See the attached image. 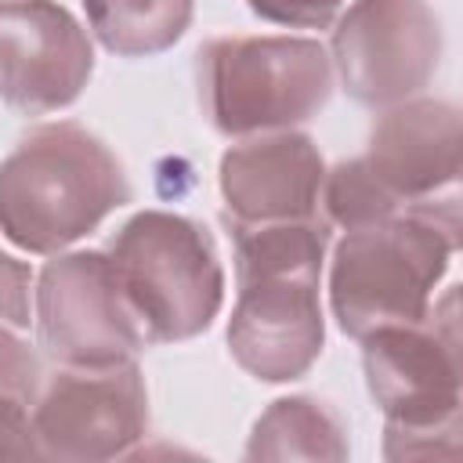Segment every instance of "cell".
Returning <instances> with one entry per match:
<instances>
[{"label": "cell", "instance_id": "obj_9", "mask_svg": "<svg viewBox=\"0 0 463 463\" xmlns=\"http://www.w3.org/2000/svg\"><path fill=\"white\" fill-rule=\"evenodd\" d=\"M326 318L318 271L239 275V300L228 322L232 358L257 380H297L322 354Z\"/></svg>", "mask_w": 463, "mask_h": 463}, {"label": "cell", "instance_id": "obj_4", "mask_svg": "<svg viewBox=\"0 0 463 463\" xmlns=\"http://www.w3.org/2000/svg\"><path fill=\"white\" fill-rule=\"evenodd\" d=\"M119 297L148 344L199 336L221 311L224 271L203 224L145 210L130 217L109 246Z\"/></svg>", "mask_w": 463, "mask_h": 463}, {"label": "cell", "instance_id": "obj_15", "mask_svg": "<svg viewBox=\"0 0 463 463\" xmlns=\"http://www.w3.org/2000/svg\"><path fill=\"white\" fill-rule=\"evenodd\" d=\"M40 383H43V373H40L36 351L0 326V391L33 405L40 394Z\"/></svg>", "mask_w": 463, "mask_h": 463}, {"label": "cell", "instance_id": "obj_1", "mask_svg": "<svg viewBox=\"0 0 463 463\" xmlns=\"http://www.w3.org/2000/svg\"><path fill=\"white\" fill-rule=\"evenodd\" d=\"M123 203L119 159L80 123H43L0 163V232L29 253H61Z\"/></svg>", "mask_w": 463, "mask_h": 463}, {"label": "cell", "instance_id": "obj_10", "mask_svg": "<svg viewBox=\"0 0 463 463\" xmlns=\"http://www.w3.org/2000/svg\"><path fill=\"white\" fill-rule=\"evenodd\" d=\"M94 69L83 25L54 0H0V98L25 112H54L80 98Z\"/></svg>", "mask_w": 463, "mask_h": 463}, {"label": "cell", "instance_id": "obj_5", "mask_svg": "<svg viewBox=\"0 0 463 463\" xmlns=\"http://www.w3.org/2000/svg\"><path fill=\"white\" fill-rule=\"evenodd\" d=\"M333 90V61L304 36H217L199 51V101L221 134H264L311 119Z\"/></svg>", "mask_w": 463, "mask_h": 463}, {"label": "cell", "instance_id": "obj_13", "mask_svg": "<svg viewBox=\"0 0 463 463\" xmlns=\"http://www.w3.org/2000/svg\"><path fill=\"white\" fill-rule=\"evenodd\" d=\"M347 427L318 398H279L253 423L246 459H344Z\"/></svg>", "mask_w": 463, "mask_h": 463}, {"label": "cell", "instance_id": "obj_7", "mask_svg": "<svg viewBox=\"0 0 463 463\" xmlns=\"http://www.w3.org/2000/svg\"><path fill=\"white\" fill-rule=\"evenodd\" d=\"M441 58L427 0H354L333 29V69L362 105L391 109L423 90Z\"/></svg>", "mask_w": 463, "mask_h": 463}, {"label": "cell", "instance_id": "obj_11", "mask_svg": "<svg viewBox=\"0 0 463 463\" xmlns=\"http://www.w3.org/2000/svg\"><path fill=\"white\" fill-rule=\"evenodd\" d=\"M459 112L449 101H398L373 134L358 166L394 210L459 199Z\"/></svg>", "mask_w": 463, "mask_h": 463}, {"label": "cell", "instance_id": "obj_16", "mask_svg": "<svg viewBox=\"0 0 463 463\" xmlns=\"http://www.w3.org/2000/svg\"><path fill=\"white\" fill-rule=\"evenodd\" d=\"M40 456L33 434V405L0 391V459H29Z\"/></svg>", "mask_w": 463, "mask_h": 463}, {"label": "cell", "instance_id": "obj_14", "mask_svg": "<svg viewBox=\"0 0 463 463\" xmlns=\"http://www.w3.org/2000/svg\"><path fill=\"white\" fill-rule=\"evenodd\" d=\"M94 36L123 58L159 54L192 22V0H83Z\"/></svg>", "mask_w": 463, "mask_h": 463}, {"label": "cell", "instance_id": "obj_12", "mask_svg": "<svg viewBox=\"0 0 463 463\" xmlns=\"http://www.w3.org/2000/svg\"><path fill=\"white\" fill-rule=\"evenodd\" d=\"M322 177L311 137L289 130L239 141L221 156V195L235 224L318 217Z\"/></svg>", "mask_w": 463, "mask_h": 463}, {"label": "cell", "instance_id": "obj_2", "mask_svg": "<svg viewBox=\"0 0 463 463\" xmlns=\"http://www.w3.org/2000/svg\"><path fill=\"white\" fill-rule=\"evenodd\" d=\"M456 246L459 199L347 228L329 271V300L340 329L362 340L373 329L423 318Z\"/></svg>", "mask_w": 463, "mask_h": 463}, {"label": "cell", "instance_id": "obj_6", "mask_svg": "<svg viewBox=\"0 0 463 463\" xmlns=\"http://www.w3.org/2000/svg\"><path fill=\"white\" fill-rule=\"evenodd\" d=\"M148 430V391L134 362L61 365L33 402L36 449L47 459L127 456Z\"/></svg>", "mask_w": 463, "mask_h": 463}, {"label": "cell", "instance_id": "obj_17", "mask_svg": "<svg viewBox=\"0 0 463 463\" xmlns=\"http://www.w3.org/2000/svg\"><path fill=\"white\" fill-rule=\"evenodd\" d=\"M246 4L253 7V14L268 22L293 25V29H322L333 22L344 0H246Z\"/></svg>", "mask_w": 463, "mask_h": 463}, {"label": "cell", "instance_id": "obj_3", "mask_svg": "<svg viewBox=\"0 0 463 463\" xmlns=\"http://www.w3.org/2000/svg\"><path fill=\"white\" fill-rule=\"evenodd\" d=\"M459 297L449 289L423 318L362 336V365L373 402L387 416L383 456H459Z\"/></svg>", "mask_w": 463, "mask_h": 463}, {"label": "cell", "instance_id": "obj_8", "mask_svg": "<svg viewBox=\"0 0 463 463\" xmlns=\"http://www.w3.org/2000/svg\"><path fill=\"white\" fill-rule=\"evenodd\" d=\"M36 333L58 365L134 362L145 347L109 264V253L83 250L54 257L36 282Z\"/></svg>", "mask_w": 463, "mask_h": 463}, {"label": "cell", "instance_id": "obj_18", "mask_svg": "<svg viewBox=\"0 0 463 463\" xmlns=\"http://www.w3.org/2000/svg\"><path fill=\"white\" fill-rule=\"evenodd\" d=\"M29 264L0 253V322L29 326Z\"/></svg>", "mask_w": 463, "mask_h": 463}]
</instances>
